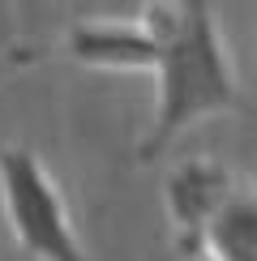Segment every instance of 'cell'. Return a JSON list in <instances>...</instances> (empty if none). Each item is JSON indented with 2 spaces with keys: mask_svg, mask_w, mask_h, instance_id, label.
<instances>
[{
  "mask_svg": "<svg viewBox=\"0 0 257 261\" xmlns=\"http://www.w3.org/2000/svg\"><path fill=\"white\" fill-rule=\"evenodd\" d=\"M167 9H171V0H146L137 13H124V17H116V13L78 17L47 43L13 51L9 64L64 56V60L82 64V69H103V73H155L159 51H163Z\"/></svg>",
  "mask_w": 257,
  "mask_h": 261,
  "instance_id": "cell-4",
  "label": "cell"
},
{
  "mask_svg": "<svg viewBox=\"0 0 257 261\" xmlns=\"http://www.w3.org/2000/svg\"><path fill=\"white\" fill-rule=\"evenodd\" d=\"M155 77H159L155 99L159 107L150 128L142 133V146H137L142 159L163 154L185 128H193L206 116L249 112L240 77H236V60L210 13V0H171Z\"/></svg>",
  "mask_w": 257,
  "mask_h": 261,
  "instance_id": "cell-1",
  "label": "cell"
},
{
  "mask_svg": "<svg viewBox=\"0 0 257 261\" xmlns=\"http://www.w3.org/2000/svg\"><path fill=\"white\" fill-rule=\"evenodd\" d=\"M167 214L176 240L210 261H249L253 240V193L219 159H189L167 180Z\"/></svg>",
  "mask_w": 257,
  "mask_h": 261,
  "instance_id": "cell-2",
  "label": "cell"
},
{
  "mask_svg": "<svg viewBox=\"0 0 257 261\" xmlns=\"http://www.w3.org/2000/svg\"><path fill=\"white\" fill-rule=\"evenodd\" d=\"M0 214L30 261H90L56 176L21 141H0Z\"/></svg>",
  "mask_w": 257,
  "mask_h": 261,
  "instance_id": "cell-3",
  "label": "cell"
}]
</instances>
